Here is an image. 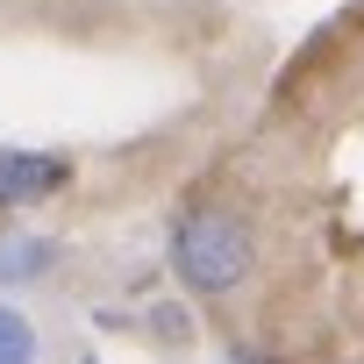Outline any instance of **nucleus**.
<instances>
[{"mask_svg":"<svg viewBox=\"0 0 364 364\" xmlns=\"http://www.w3.org/2000/svg\"><path fill=\"white\" fill-rule=\"evenodd\" d=\"M171 272L186 279V293H200V300L243 286V272H250V229L236 215H222V208H193L186 222L171 229Z\"/></svg>","mask_w":364,"mask_h":364,"instance_id":"f257e3e1","label":"nucleus"},{"mask_svg":"<svg viewBox=\"0 0 364 364\" xmlns=\"http://www.w3.org/2000/svg\"><path fill=\"white\" fill-rule=\"evenodd\" d=\"M72 178V164L58 150H0V208H29L43 193H58Z\"/></svg>","mask_w":364,"mask_h":364,"instance_id":"f03ea898","label":"nucleus"},{"mask_svg":"<svg viewBox=\"0 0 364 364\" xmlns=\"http://www.w3.org/2000/svg\"><path fill=\"white\" fill-rule=\"evenodd\" d=\"M50 257H58V250H50L43 236H0V279H8V286H15V279H43Z\"/></svg>","mask_w":364,"mask_h":364,"instance_id":"7ed1b4c3","label":"nucleus"},{"mask_svg":"<svg viewBox=\"0 0 364 364\" xmlns=\"http://www.w3.org/2000/svg\"><path fill=\"white\" fill-rule=\"evenodd\" d=\"M0 364H36V328L22 307L0 300Z\"/></svg>","mask_w":364,"mask_h":364,"instance_id":"20e7f679","label":"nucleus"},{"mask_svg":"<svg viewBox=\"0 0 364 364\" xmlns=\"http://www.w3.org/2000/svg\"><path fill=\"white\" fill-rule=\"evenodd\" d=\"M86 364H93V357H86Z\"/></svg>","mask_w":364,"mask_h":364,"instance_id":"39448f33","label":"nucleus"}]
</instances>
